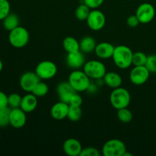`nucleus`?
Returning a JSON list of instances; mask_svg holds the SVG:
<instances>
[{
    "mask_svg": "<svg viewBox=\"0 0 156 156\" xmlns=\"http://www.w3.org/2000/svg\"><path fill=\"white\" fill-rule=\"evenodd\" d=\"M41 80L35 72H26L20 78L19 84L24 91L29 93L31 92L34 88Z\"/></svg>",
    "mask_w": 156,
    "mask_h": 156,
    "instance_id": "obj_11",
    "label": "nucleus"
},
{
    "mask_svg": "<svg viewBox=\"0 0 156 156\" xmlns=\"http://www.w3.org/2000/svg\"><path fill=\"white\" fill-rule=\"evenodd\" d=\"M9 107L8 103V95L3 91H0V109Z\"/></svg>",
    "mask_w": 156,
    "mask_h": 156,
    "instance_id": "obj_36",
    "label": "nucleus"
},
{
    "mask_svg": "<svg viewBox=\"0 0 156 156\" xmlns=\"http://www.w3.org/2000/svg\"><path fill=\"white\" fill-rule=\"evenodd\" d=\"M148 56L143 52H135L133 55V65L134 66H145L146 63Z\"/></svg>",
    "mask_w": 156,
    "mask_h": 156,
    "instance_id": "obj_27",
    "label": "nucleus"
},
{
    "mask_svg": "<svg viewBox=\"0 0 156 156\" xmlns=\"http://www.w3.org/2000/svg\"><path fill=\"white\" fill-rule=\"evenodd\" d=\"M103 81L107 86L111 88H117L121 86L123 79L122 77L117 73L114 72H109L106 73L103 78Z\"/></svg>",
    "mask_w": 156,
    "mask_h": 156,
    "instance_id": "obj_19",
    "label": "nucleus"
},
{
    "mask_svg": "<svg viewBox=\"0 0 156 156\" xmlns=\"http://www.w3.org/2000/svg\"><path fill=\"white\" fill-rule=\"evenodd\" d=\"M56 92L59 96V101L69 104L71 97L76 91L72 87L69 82H62L58 85L57 88H56Z\"/></svg>",
    "mask_w": 156,
    "mask_h": 156,
    "instance_id": "obj_16",
    "label": "nucleus"
},
{
    "mask_svg": "<svg viewBox=\"0 0 156 156\" xmlns=\"http://www.w3.org/2000/svg\"><path fill=\"white\" fill-rule=\"evenodd\" d=\"M10 3L8 0H0V21H2L10 13Z\"/></svg>",
    "mask_w": 156,
    "mask_h": 156,
    "instance_id": "obj_30",
    "label": "nucleus"
},
{
    "mask_svg": "<svg viewBox=\"0 0 156 156\" xmlns=\"http://www.w3.org/2000/svg\"><path fill=\"white\" fill-rule=\"evenodd\" d=\"M27 122L26 113L21 108H11L9 125L15 129H20L24 126Z\"/></svg>",
    "mask_w": 156,
    "mask_h": 156,
    "instance_id": "obj_12",
    "label": "nucleus"
},
{
    "mask_svg": "<svg viewBox=\"0 0 156 156\" xmlns=\"http://www.w3.org/2000/svg\"><path fill=\"white\" fill-rule=\"evenodd\" d=\"M11 108L7 107L0 109V127L4 128L9 125Z\"/></svg>",
    "mask_w": 156,
    "mask_h": 156,
    "instance_id": "obj_28",
    "label": "nucleus"
},
{
    "mask_svg": "<svg viewBox=\"0 0 156 156\" xmlns=\"http://www.w3.org/2000/svg\"><path fill=\"white\" fill-rule=\"evenodd\" d=\"M79 45H80V51L83 53H90L91 52L94 51L97 44L94 38H93L92 37L87 36L81 40Z\"/></svg>",
    "mask_w": 156,
    "mask_h": 156,
    "instance_id": "obj_20",
    "label": "nucleus"
},
{
    "mask_svg": "<svg viewBox=\"0 0 156 156\" xmlns=\"http://www.w3.org/2000/svg\"><path fill=\"white\" fill-rule=\"evenodd\" d=\"M132 155H133L132 154L129 153V152H126V151L124 152V154H123V156H132Z\"/></svg>",
    "mask_w": 156,
    "mask_h": 156,
    "instance_id": "obj_38",
    "label": "nucleus"
},
{
    "mask_svg": "<svg viewBox=\"0 0 156 156\" xmlns=\"http://www.w3.org/2000/svg\"><path fill=\"white\" fill-rule=\"evenodd\" d=\"M90 8L87 6L85 3L79 5L76 9V17L78 20L79 21H85L88 18V15H89Z\"/></svg>",
    "mask_w": 156,
    "mask_h": 156,
    "instance_id": "obj_24",
    "label": "nucleus"
},
{
    "mask_svg": "<svg viewBox=\"0 0 156 156\" xmlns=\"http://www.w3.org/2000/svg\"><path fill=\"white\" fill-rule=\"evenodd\" d=\"M133 53L129 47L119 45L114 48L112 59L118 68L125 69L133 65Z\"/></svg>",
    "mask_w": 156,
    "mask_h": 156,
    "instance_id": "obj_1",
    "label": "nucleus"
},
{
    "mask_svg": "<svg viewBox=\"0 0 156 156\" xmlns=\"http://www.w3.org/2000/svg\"><path fill=\"white\" fill-rule=\"evenodd\" d=\"M2 24L5 30L11 31L15 27L19 26V18L16 14L9 13L2 20Z\"/></svg>",
    "mask_w": 156,
    "mask_h": 156,
    "instance_id": "obj_22",
    "label": "nucleus"
},
{
    "mask_svg": "<svg viewBox=\"0 0 156 156\" xmlns=\"http://www.w3.org/2000/svg\"><path fill=\"white\" fill-rule=\"evenodd\" d=\"M126 151V145L117 139L108 140L102 147V153L105 156H123Z\"/></svg>",
    "mask_w": 156,
    "mask_h": 156,
    "instance_id": "obj_6",
    "label": "nucleus"
},
{
    "mask_svg": "<svg viewBox=\"0 0 156 156\" xmlns=\"http://www.w3.org/2000/svg\"><path fill=\"white\" fill-rule=\"evenodd\" d=\"M82 111L81 107L69 105L67 118H68L70 121H73V122L79 121V120L81 119V117H82Z\"/></svg>",
    "mask_w": 156,
    "mask_h": 156,
    "instance_id": "obj_23",
    "label": "nucleus"
},
{
    "mask_svg": "<svg viewBox=\"0 0 156 156\" xmlns=\"http://www.w3.org/2000/svg\"><path fill=\"white\" fill-rule=\"evenodd\" d=\"M87 24L91 30L98 31L105 27L106 23V18L105 14L97 9H92L86 19Z\"/></svg>",
    "mask_w": 156,
    "mask_h": 156,
    "instance_id": "obj_8",
    "label": "nucleus"
},
{
    "mask_svg": "<svg viewBox=\"0 0 156 156\" xmlns=\"http://www.w3.org/2000/svg\"><path fill=\"white\" fill-rule=\"evenodd\" d=\"M149 75L150 73L146 66H134L129 73V80L133 85H142L147 82Z\"/></svg>",
    "mask_w": 156,
    "mask_h": 156,
    "instance_id": "obj_10",
    "label": "nucleus"
},
{
    "mask_svg": "<svg viewBox=\"0 0 156 156\" xmlns=\"http://www.w3.org/2000/svg\"><path fill=\"white\" fill-rule=\"evenodd\" d=\"M104 1L105 0H83V3H85L91 9H97L102 5Z\"/></svg>",
    "mask_w": 156,
    "mask_h": 156,
    "instance_id": "obj_34",
    "label": "nucleus"
},
{
    "mask_svg": "<svg viewBox=\"0 0 156 156\" xmlns=\"http://www.w3.org/2000/svg\"><path fill=\"white\" fill-rule=\"evenodd\" d=\"M62 149L66 155L69 156H80L82 146L78 140L75 138H69L64 142Z\"/></svg>",
    "mask_w": 156,
    "mask_h": 156,
    "instance_id": "obj_14",
    "label": "nucleus"
},
{
    "mask_svg": "<svg viewBox=\"0 0 156 156\" xmlns=\"http://www.w3.org/2000/svg\"><path fill=\"white\" fill-rule=\"evenodd\" d=\"M117 117L120 122L127 123L132 121L133 114L127 108H124L117 110Z\"/></svg>",
    "mask_w": 156,
    "mask_h": 156,
    "instance_id": "obj_26",
    "label": "nucleus"
},
{
    "mask_svg": "<svg viewBox=\"0 0 156 156\" xmlns=\"http://www.w3.org/2000/svg\"><path fill=\"white\" fill-rule=\"evenodd\" d=\"M62 47L67 53H74L80 50L79 42L73 37H66L62 41Z\"/></svg>",
    "mask_w": 156,
    "mask_h": 156,
    "instance_id": "obj_21",
    "label": "nucleus"
},
{
    "mask_svg": "<svg viewBox=\"0 0 156 156\" xmlns=\"http://www.w3.org/2000/svg\"><path fill=\"white\" fill-rule=\"evenodd\" d=\"M101 152L96 148L87 147L82 149L80 156H100Z\"/></svg>",
    "mask_w": 156,
    "mask_h": 156,
    "instance_id": "obj_32",
    "label": "nucleus"
},
{
    "mask_svg": "<svg viewBox=\"0 0 156 156\" xmlns=\"http://www.w3.org/2000/svg\"><path fill=\"white\" fill-rule=\"evenodd\" d=\"M49 91V86L45 82L40 81L32 90L31 93L37 98L44 97Z\"/></svg>",
    "mask_w": 156,
    "mask_h": 156,
    "instance_id": "obj_25",
    "label": "nucleus"
},
{
    "mask_svg": "<svg viewBox=\"0 0 156 156\" xmlns=\"http://www.w3.org/2000/svg\"><path fill=\"white\" fill-rule=\"evenodd\" d=\"M146 67L150 73H156V54L148 56Z\"/></svg>",
    "mask_w": 156,
    "mask_h": 156,
    "instance_id": "obj_31",
    "label": "nucleus"
},
{
    "mask_svg": "<svg viewBox=\"0 0 156 156\" xmlns=\"http://www.w3.org/2000/svg\"><path fill=\"white\" fill-rule=\"evenodd\" d=\"M35 73L42 80H48L56 76L57 73V67L52 61L44 60L37 65Z\"/></svg>",
    "mask_w": 156,
    "mask_h": 156,
    "instance_id": "obj_7",
    "label": "nucleus"
},
{
    "mask_svg": "<svg viewBox=\"0 0 156 156\" xmlns=\"http://www.w3.org/2000/svg\"><path fill=\"white\" fill-rule=\"evenodd\" d=\"M66 63L69 68L73 69H79L85 63L84 53L80 50L74 53H67Z\"/></svg>",
    "mask_w": 156,
    "mask_h": 156,
    "instance_id": "obj_15",
    "label": "nucleus"
},
{
    "mask_svg": "<svg viewBox=\"0 0 156 156\" xmlns=\"http://www.w3.org/2000/svg\"><path fill=\"white\" fill-rule=\"evenodd\" d=\"M22 97L18 93H12L8 95V103L10 108H20Z\"/></svg>",
    "mask_w": 156,
    "mask_h": 156,
    "instance_id": "obj_29",
    "label": "nucleus"
},
{
    "mask_svg": "<svg viewBox=\"0 0 156 156\" xmlns=\"http://www.w3.org/2000/svg\"><path fill=\"white\" fill-rule=\"evenodd\" d=\"M136 15L141 24H148L151 22L155 18V8L150 3H143L137 8Z\"/></svg>",
    "mask_w": 156,
    "mask_h": 156,
    "instance_id": "obj_9",
    "label": "nucleus"
},
{
    "mask_svg": "<svg viewBox=\"0 0 156 156\" xmlns=\"http://www.w3.org/2000/svg\"><path fill=\"white\" fill-rule=\"evenodd\" d=\"M140 21H139L137 16L135 15H130L129 17H128L127 20H126V24L129 27H136L139 25L140 24Z\"/></svg>",
    "mask_w": 156,
    "mask_h": 156,
    "instance_id": "obj_35",
    "label": "nucleus"
},
{
    "mask_svg": "<svg viewBox=\"0 0 156 156\" xmlns=\"http://www.w3.org/2000/svg\"><path fill=\"white\" fill-rule=\"evenodd\" d=\"M2 69H3V62H2V59H0V73L2 72Z\"/></svg>",
    "mask_w": 156,
    "mask_h": 156,
    "instance_id": "obj_37",
    "label": "nucleus"
},
{
    "mask_svg": "<svg viewBox=\"0 0 156 156\" xmlns=\"http://www.w3.org/2000/svg\"><path fill=\"white\" fill-rule=\"evenodd\" d=\"M82 101H82V98L78 94V92H75L71 97V98H70L69 101V105H73V106L81 107Z\"/></svg>",
    "mask_w": 156,
    "mask_h": 156,
    "instance_id": "obj_33",
    "label": "nucleus"
},
{
    "mask_svg": "<svg viewBox=\"0 0 156 156\" xmlns=\"http://www.w3.org/2000/svg\"><path fill=\"white\" fill-rule=\"evenodd\" d=\"M130 94L128 90L122 88L121 86L114 88L110 95V101L111 105L116 110L127 108L130 103Z\"/></svg>",
    "mask_w": 156,
    "mask_h": 156,
    "instance_id": "obj_3",
    "label": "nucleus"
},
{
    "mask_svg": "<svg viewBox=\"0 0 156 156\" xmlns=\"http://www.w3.org/2000/svg\"><path fill=\"white\" fill-rule=\"evenodd\" d=\"M30 34L25 27L18 26L9 31V41L11 45L15 48L21 49L25 47L29 42Z\"/></svg>",
    "mask_w": 156,
    "mask_h": 156,
    "instance_id": "obj_4",
    "label": "nucleus"
},
{
    "mask_svg": "<svg viewBox=\"0 0 156 156\" xmlns=\"http://www.w3.org/2000/svg\"><path fill=\"white\" fill-rule=\"evenodd\" d=\"M83 71L90 79L101 80L103 79L107 70L105 64L99 60L88 61L83 66Z\"/></svg>",
    "mask_w": 156,
    "mask_h": 156,
    "instance_id": "obj_5",
    "label": "nucleus"
},
{
    "mask_svg": "<svg viewBox=\"0 0 156 156\" xmlns=\"http://www.w3.org/2000/svg\"><path fill=\"white\" fill-rule=\"evenodd\" d=\"M69 105L66 102L59 101L57 103L54 104L50 110V115L54 120H62L66 118L68 115Z\"/></svg>",
    "mask_w": 156,
    "mask_h": 156,
    "instance_id": "obj_13",
    "label": "nucleus"
},
{
    "mask_svg": "<svg viewBox=\"0 0 156 156\" xmlns=\"http://www.w3.org/2000/svg\"><path fill=\"white\" fill-rule=\"evenodd\" d=\"M114 47L108 42H101L97 44L94 50L96 56L101 59H109L112 57L114 51Z\"/></svg>",
    "mask_w": 156,
    "mask_h": 156,
    "instance_id": "obj_17",
    "label": "nucleus"
},
{
    "mask_svg": "<svg viewBox=\"0 0 156 156\" xmlns=\"http://www.w3.org/2000/svg\"><path fill=\"white\" fill-rule=\"evenodd\" d=\"M90 79L84 71L75 69L70 73L68 82L76 92H83L89 88L91 85Z\"/></svg>",
    "mask_w": 156,
    "mask_h": 156,
    "instance_id": "obj_2",
    "label": "nucleus"
},
{
    "mask_svg": "<svg viewBox=\"0 0 156 156\" xmlns=\"http://www.w3.org/2000/svg\"><path fill=\"white\" fill-rule=\"evenodd\" d=\"M37 106V97L31 92L22 97L20 108L25 113L33 112Z\"/></svg>",
    "mask_w": 156,
    "mask_h": 156,
    "instance_id": "obj_18",
    "label": "nucleus"
}]
</instances>
